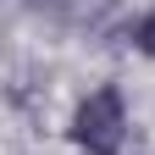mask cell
Returning <instances> with one entry per match:
<instances>
[{
    "label": "cell",
    "instance_id": "obj_1",
    "mask_svg": "<svg viewBox=\"0 0 155 155\" xmlns=\"http://www.w3.org/2000/svg\"><path fill=\"white\" fill-rule=\"evenodd\" d=\"M133 133V111L122 83H94L67 116V144L78 155H122Z\"/></svg>",
    "mask_w": 155,
    "mask_h": 155
},
{
    "label": "cell",
    "instance_id": "obj_2",
    "mask_svg": "<svg viewBox=\"0 0 155 155\" xmlns=\"http://www.w3.org/2000/svg\"><path fill=\"white\" fill-rule=\"evenodd\" d=\"M127 45H133V55L155 61V6H144V11L127 22Z\"/></svg>",
    "mask_w": 155,
    "mask_h": 155
}]
</instances>
